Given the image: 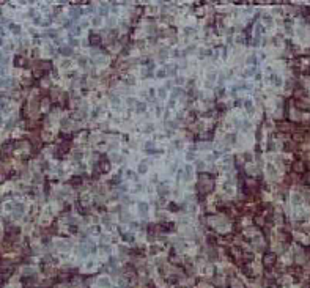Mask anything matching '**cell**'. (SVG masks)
Returning <instances> with one entry per match:
<instances>
[{
    "mask_svg": "<svg viewBox=\"0 0 310 288\" xmlns=\"http://www.w3.org/2000/svg\"><path fill=\"white\" fill-rule=\"evenodd\" d=\"M291 172L294 175H304L307 172V162L305 161H294L291 164Z\"/></svg>",
    "mask_w": 310,
    "mask_h": 288,
    "instance_id": "cell-1",
    "label": "cell"
},
{
    "mask_svg": "<svg viewBox=\"0 0 310 288\" xmlns=\"http://www.w3.org/2000/svg\"><path fill=\"white\" fill-rule=\"evenodd\" d=\"M13 150H14V142H6V143H3L2 147V153H0V158H8L10 154L13 153Z\"/></svg>",
    "mask_w": 310,
    "mask_h": 288,
    "instance_id": "cell-2",
    "label": "cell"
},
{
    "mask_svg": "<svg viewBox=\"0 0 310 288\" xmlns=\"http://www.w3.org/2000/svg\"><path fill=\"white\" fill-rule=\"evenodd\" d=\"M276 260H277V255L274 252H266V254H264V257H263V261H264V264H266L268 268L274 266Z\"/></svg>",
    "mask_w": 310,
    "mask_h": 288,
    "instance_id": "cell-3",
    "label": "cell"
},
{
    "mask_svg": "<svg viewBox=\"0 0 310 288\" xmlns=\"http://www.w3.org/2000/svg\"><path fill=\"white\" fill-rule=\"evenodd\" d=\"M109 170H110V162H109V161H106V159H102V161L99 162L98 168H96V170H95V176H98V173H99V172H102V173H107Z\"/></svg>",
    "mask_w": 310,
    "mask_h": 288,
    "instance_id": "cell-4",
    "label": "cell"
},
{
    "mask_svg": "<svg viewBox=\"0 0 310 288\" xmlns=\"http://www.w3.org/2000/svg\"><path fill=\"white\" fill-rule=\"evenodd\" d=\"M101 41H102V38L99 36L98 33H95V32H92L90 33V36H88V43H90V46H99L101 44Z\"/></svg>",
    "mask_w": 310,
    "mask_h": 288,
    "instance_id": "cell-5",
    "label": "cell"
},
{
    "mask_svg": "<svg viewBox=\"0 0 310 288\" xmlns=\"http://www.w3.org/2000/svg\"><path fill=\"white\" fill-rule=\"evenodd\" d=\"M291 203L293 205H302L304 203V197L298 192H294V194H291Z\"/></svg>",
    "mask_w": 310,
    "mask_h": 288,
    "instance_id": "cell-6",
    "label": "cell"
},
{
    "mask_svg": "<svg viewBox=\"0 0 310 288\" xmlns=\"http://www.w3.org/2000/svg\"><path fill=\"white\" fill-rule=\"evenodd\" d=\"M253 222H255V225L257 227H264L266 225V219H264V216H255Z\"/></svg>",
    "mask_w": 310,
    "mask_h": 288,
    "instance_id": "cell-7",
    "label": "cell"
},
{
    "mask_svg": "<svg viewBox=\"0 0 310 288\" xmlns=\"http://www.w3.org/2000/svg\"><path fill=\"white\" fill-rule=\"evenodd\" d=\"M25 65V58L22 55H16L14 57V66H24Z\"/></svg>",
    "mask_w": 310,
    "mask_h": 288,
    "instance_id": "cell-8",
    "label": "cell"
},
{
    "mask_svg": "<svg viewBox=\"0 0 310 288\" xmlns=\"http://www.w3.org/2000/svg\"><path fill=\"white\" fill-rule=\"evenodd\" d=\"M161 230H164V231H173V230H175V227H173V224H162Z\"/></svg>",
    "mask_w": 310,
    "mask_h": 288,
    "instance_id": "cell-9",
    "label": "cell"
},
{
    "mask_svg": "<svg viewBox=\"0 0 310 288\" xmlns=\"http://www.w3.org/2000/svg\"><path fill=\"white\" fill-rule=\"evenodd\" d=\"M60 52L63 54V55H71V54H72V49L69 47V46H66V47L63 46V47L60 49Z\"/></svg>",
    "mask_w": 310,
    "mask_h": 288,
    "instance_id": "cell-10",
    "label": "cell"
},
{
    "mask_svg": "<svg viewBox=\"0 0 310 288\" xmlns=\"http://www.w3.org/2000/svg\"><path fill=\"white\" fill-rule=\"evenodd\" d=\"M139 211L142 214H147L148 213V205L147 203H139Z\"/></svg>",
    "mask_w": 310,
    "mask_h": 288,
    "instance_id": "cell-11",
    "label": "cell"
},
{
    "mask_svg": "<svg viewBox=\"0 0 310 288\" xmlns=\"http://www.w3.org/2000/svg\"><path fill=\"white\" fill-rule=\"evenodd\" d=\"M80 183H82V180H80V178H72V180L69 181V184H72V186H79Z\"/></svg>",
    "mask_w": 310,
    "mask_h": 288,
    "instance_id": "cell-12",
    "label": "cell"
},
{
    "mask_svg": "<svg viewBox=\"0 0 310 288\" xmlns=\"http://www.w3.org/2000/svg\"><path fill=\"white\" fill-rule=\"evenodd\" d=\"M147 168H148V167H147V164L143 162V164H140V167H139V172H140V173H145V172H147Z\"/></svg>",
    "mask_w": 310,
    "mask_h": 288,
    "instance_id": "cell-13",
    "label": "cell"
},
{
    "mask_svg": "<svg viewBox=\"0 0 310 288\" xmlns=\"http://www.w3.org/2000/svg\"><path fill=\"white\" fill-rule=\"evenodd\" d=\"M11 29H13V32H14L16 35L21 33V27H19V25H11Z\"/></svg>",
    "mask_w": 310,
    "mask_h": 288,
    "instance_id": "cell-14",
    "label": "cell"
},
{
    "mask_svg": "<svg viewBox=\"0 0 310 288\" xmlns=\"http://www.w3.org/2000/svg\"><path fill=\"white\" fill-rule=\"evenodd\" d=\"M145 109H147V106H145L143 102H142V104H137V110H139V112H145Z\"/></svg>",
    "mask_w": 310,
    "mask_h": 288,
    "instance_id": "cell-15",
    "label": "cell"
},
{
    "mask_svg": "<svg viewBox=\"0 0 310 288\" xmlns=\"http://www.w3.org/2000/svg\"><path fill=\"white\" fill-rule=\"evenodd\" d=\"M125 239L126 241H134V236H132L131 233H127V235H125Z\"/></svg>",
    "mask_w": 310,
    "mask_h": 288,
    "instance_id": "cell-16",
    "label": "cell"
},
{
    "mask_svg": "<svg viewBox=\"0 0 310 288\" xmlns=\"http://www.w3.org/2000/svg\"><path fill=\"white\" fill-rule=\"evenodd\" d=\"M158 76H159V77H165V76H167V71H165V69H161V71L158 72Z\"/></svg>",
    "mask_w": 310,
    "mask_h": 288,
    "instance_id": "cell-17",
    "label": "cell"
},
{
    "mask_svg": "<svg viewBox=\"0 0 310 288\" xmlns=\"http://www.w3.org/2000/svg\"><path fill=\"white\" fill-rule=\"evenodd\" d=\"M71 32H72L74 35H79V33H80V29H79V27H74V29H72Z\"/></svg>",
    "mask_w": 310,
    "mask_h": 288,
    "instance_id": "cell-18",
    "label": "cell"
},
{
    "mask_svg": "<svg viewBox=\"0 0 310 288\" xmlns=\"http://www.w3.org/2000/svg\"><path fill=\"white\" fill-rule=\"evenodd\" d=\"M126 175H127V178H131V180H134V178H135V175H134V173H132L131 170H127Z\"/></svg>",
    "mask_w": 310,
    "mask_h": 288,
    "instance_id": "cell-19",
    "label": "cell"
},
{
    "mask_svg": "<svg viewBox=\"0 0 310 288\" xmlns=\"http://www.w3.org/2000/svg\"><path fill=\"white\" fill-rule=\"evenodd\" d=\"M244 104H246V107H247V109H249V110H250V109H252V102H250V101H249V99H247V101H246Z\"/></svg>",
    "mask_w": 310,
    "mask_h": 288,
    "instance_id": "cell-20",
    "label": "cell"
},
{
    "mask_svg": "<svg viewBox=\"0 0 310 288\" xmlns=\"http://www.w3.org/2000/svg\"><path fill=\"white\" fill-rule=\"evenodd\" d=\"M8 84V80H5V79H0V87H3V85H6Z\"/></svg>",
    "mask_w": 310,
    "mask_h": 288,
    "instance_id": "cell-21",
    "label": "cell"
},
{
    "mask_svg": "<svg viewBox=\"0 0 310 288\" xmlns=\"http://www.w3.org/2000/svg\"><path fill=\"white\" fill-rule=\"evenodd\" d=\"M69 65H71V63H69V60H66V62H63V65H62V66H63V68H68Z\"/></svg>",
    "mask_w": 310,
    "mask_h": 288,
    "instance_id": "cell-22",
    "label": "cell"
},
{
    "mask_svg": "<svg viewBox=\"0 0 310 288\" xmlns=\"http://www.w3.org/2000/svg\"><path fill=\"white\" fill-rule=\"evenodd\" d=\"M159 96H165V90H164V88L159 90Z\"/></svg>",
    "mask_w": 310,
    "mask_h": 288,
    "instance_id": "cell-23",
    "label": "cell"
},
{
    "mask_svg": "<svg viewBox=\"0 0 310 288\" xmlns=\"http://www.w3.org/2000/svg\"><path fill=\"white\" fill-rule=\"evenodd\" d=\"M71 44L72 46H77V44H79V41H77V39H71Z\"/></svg>",
    "mask_w": 310,
    "mask_h": 288,
    "instance_id": "cell-24",
    "label": "cell"
},
{
    "mask_svg": "<svg viewBox=\"0 0 310 288\" xmlns=\"http://www.w3.org/2000/svg\"><path fill=\"white\" fill-rule=\"evenodd\" d=\"M79 63H80V66H85V58H80Z\"/></svg>",
    "mask_w": 310,
    "mask_h": 288,
    "instance_id": "cell-25",
    "label": "cell"
},
{
    "mask_svg": "<svg viewBox=\"0 0 310 288\" xmlns=\"http://www.w3.org/2000/svg\"><path fill=\"white\" fill-rule=\"evenodd\" d=\"M93 22H95V25H99V22H101V19H99V17H96V19H95Z\"/></svg>",
    "mask_w": 310,
    "mask_h": 288,
    "instance_id": "cell-26",
    "label": "cell"
},
{
    "mask_svg": "<svg viewBox=\"0 0 310 288\" xmlns=\"http://www.w3.org/2000/svg\"><path fill=\"white\" fill-rule=\"evenodd\" d=\"M0 46H2V38H0Z\"/></svg>",
    "mask_w": 310,
    "mask_h": 288,
    "instance_id": "cell-27",
    "label": "cell"
}]
</instances>
